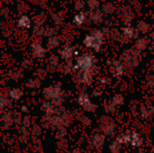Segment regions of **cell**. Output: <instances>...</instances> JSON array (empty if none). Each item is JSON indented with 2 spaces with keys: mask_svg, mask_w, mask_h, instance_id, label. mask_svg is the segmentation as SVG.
<instances>
[{
  "mask_svg": "<svg viewBox=\"0 0 154 153\" xmlns=\"http://www.w3.org/2000/svg\"><path fill=\"white\" fill-rule=\"evenodd\" d=\"M53 30H54L53 28H48V29H45V36H49V37L52 36V35L54 34V32H55Z\"/></svg>",
  "mask_w": 154,
  "mask_h": 153,
  "instance_id": "cell-29",
  "label": "cell"
},
{
  "mask_svg": "<svg viewBox=\"0 0 154 153\" xmlns=\"http://www.w3.org/2000/svg\"><path fill=\"white\" fill-rule=\"evenodd\" d=\"M8 103H9V101L6 98H4V97L1 98V106H2V108H4L5 105H8Z\"/></svg>",
  "mask_w": 154,
  "mask_h": 153,
  "instance_id": "cell-31",
  "label": "cell"
},
{
  "mask_svg": "<svg viewBox=\"0 0 154 153\" xmlns=\"http://www.w3.org/2000/svg\"><path fill=\"white\" fill-rule=\"evenodd\" d=\"M136 50H127L123 55V62L129 68H135L139 63V55Z\"/></svg>",
  "mask_w": 154,
  "mask_h": 153,
  "instance_id": "cell-4",
  "label": "cell"
},
{
  "mask_svg": "<svg viewBox=\"0 0 154 153\" xmlns=\"http://www.w3.org/2000/svg\"><path fill=\"white\" fill-rule=\"evenodd\" d=\"M92 79H93V73L92 70H84V71H80L79 75V81L81 84L84 85H90L92 83Z\"/></svg>",
  "mask_w": 154,
  "mask_h": 153,
  "instance_id": "cell-7",
  "label": "cell"
},
{
  "mask_svg": "<svg viewBox=\"0 0 154 153\" xmlns=\"http://www.w3.org/2000/svg\"><path fill=\"white\" fill-rule=\"evenodd\" d=\"M112 102L116 105V106H121L124 104V97L121 95H116L113 97Z\"/></svg>",
  "mask_w": 154,
  "mask_h": 153,
  "instance_id": "cell-25",
  "label": "cell"
},
{
  "mask_svg": "<svg viewBox=\"0 0 154 153\" xmlns=\"http://www.w3.org/2000/svg\"><path fill=\"white\" fill-rule=\"evenodd\" d=\"M110 67H111V72H112L113 76L116 78L122 77L125 71V65L124 64V62H122L120 60L113 61L111 63Z\"/></svg>",
  "mask_w": 154,
  "mask_h": 153,
  "instance_id": "cell-6",
  "label": "cell"
},
{
  "mask_svg": "<svg viewBox=\"0 0 154 153\" xmlns=\"http://www.w3.org/2000/svg\"><path fill=\"white\" fill-rule=\"evenodd\" d=\"M104 39H105L104 32L100 30H97L92 33H90L89 35H87L83 41V43L86 47L99 51L103 45Z\"/></svg>",
  "mask_w": 154,
  "mask_h": 153,
  "instance_id": "cell-1",
  "label": "cell"
},
{
  "mask_svg": "<svg viewBox=\"0 0 154 153\" xmlns=\"http://www.w3.org/2000/svg\"><path fill=\"white\" fill-rule=\"evenodd\" d=\"M85 6V3L82 1V0H77L76 1V4H75V8L77 10H81L83 9Z\"/></svg>",
  "mask_w": 154,
  "mask_h": 153,
  "instance_id": "cell-28",
  "label": "cell"
},
{
  "mask_svg": "<svg viewBox=\"0 0 154 153\" xmlns=\"http://www.w3.org/2000/svg\"><path fill=\"white\" fill-rule=\"evenodd\" d=\"M17 25L20 28L23 29H28L31 26V20L29 19L28 16L26 15H22L19 17L18 21H17Z\"/></svg>",
  "mask_w": 154,
  "mask_h": 153,
  "instance_id": "cell-12",
  "label": "cell"
},
{
  "mask_svg": "<svg viewBox=\"0 0 154 153\" xmlns=\"http://www.w3.org/2000/svg\"><path fill=\"white\" fill-rule=\"evenodd\" d=\"M30 64H31V62H30L28 60H24L22 62V66H23V68H28V67L30 66Z\"/></svg>",
  "mask_w": 154,
  "mask_h": 153,
  "instance_id": "cell-32",
  "label": "cell"
},
{
  "mask_svg": "<svg viewBox=\"0 0 154 153\" xmlns=\"http://www.w3.org/2000/svg\"><path fill=\"white\" fill-rule=\"evenodd\" d=\"M44 21V17L42 14H38L35 16L34 18V23H35V25H42V23Z\"/></svg>",
  "mask_w": 154,
  "mask_h": 153,
  "instance_id": "cell-26",
  "label": "cell"
},
{
  "mask_svg": "<svg viewBox=\"0 0 154 153\" xmlns=\"http://www.w3.org/2000/svg\"><path fill=\"white\" fill-rule=\"evenodd\" d=\"M9 96L12 99L14 100H18L22 96H23V91L19 88H14V89H12L10 92H9Z\"/></svg>",
  "mask_w": 154,
  "mask_h": 153,
  "instance_id": "cell-18",
  "label": "cell"
},
{
  "mask_svg": "<svg viewBox=\"0 0 154 153\" xmlns=\"http://www.w3.org/2000/svg\"><path fill=\"white\" fill-rule=\"evenodd\" d=\"M32 53L36 58H43L46 55V50L42 47V45L39 42L32 43Z\"/></svg>",
  "mask_w": 154,
  "mask_h": 153,
  "instance_id": "cell-10",
  "label": "cell"
},
{
  "mask_svg": "<svg viewBox=\"0 0 154 153\" xmlns=\"http://www.w3.org/2000/svg\"><path fill=\"white\" fill-rule=\"evenodd\" d=\"M60 43V39L58 37V36H51L49 37V40H48V47L51 48V49H54L56 47H58Z\"/></svg>",
  "mask_w": 154,
  "mask_h": 153,
  "instance_id": "cell-16",
  "label": "cell"
},
{
  "mask_svg": "<svg viewBox=\"0 0 154 153\" xmlns=\"http://www.w3.org/2000/svg\"><path fill=\"white\" fill-rule=\"evenodd\" d=\"M33 32L38 36H45V29L42 25H35Z\"/></svg>",
  "mask_w": 154,
  "mask_h": 153,
  "instance_id": "cell-22",
  "label": "cell"
},
{
  "mask_svg": "<svg viewBox=\"0 0 154 153\" xmlns=\"http://www.w3.org/2000/svg\"><path fill=\"white\" fill-rule=\"evenodd\" d=\"M39 74H38V76L40 77V78H44L45 77H46V75H47V73H46V71L44 70V69H39Z\"/></svg>",
  "mask_w": 154,
  "mask_h": 153,
  "instance_id": "cell-30",
  "label": "cell"
},
{
  "mask_svg": "<svg viewBox=\"0 0 154 153\" xmlns=\"http://www.w3.org/2000/svg\"><path fill=\"white\" fill-rule=\"evenodd\" d=\"M75 50L74 48L70 47V46H65L63 47V49L60 50V56L63 60H68L69 59H71L73 57V55L75 54Z\"/></svg>",
  "mask_w": 154,
  "mask_h": 153,
  "instance_id": "cell-11",
  "label": "cell"
},
{
  "mask_svg": "<svg viewBox=\"0 0 154 153\" xmlns=\"http://www.w3.org/2000/svg\"><path fill=\"white\" fill-rule=\"evenodd\" d=\"M10 76L14 78V79H18L19 78H21V73L17 70V69H13L12 71H10Z\"/></svg>",
  "mask_w": 154,
  "mask_h": 153,
  "instance_id": "cell-27",
  "label": "cell"
},
{
  "mask_svg": "<svg viewBox=\"0 0 154 153\" xmlns=\"http://www.w3.org/2000/svg\"><path fill=\"white\" fill-rule=\"evenodd\" d=\"M148 46V41L145 38H140L135 42V49L138 50V51L144 50Z\"/></svg>",
  "mask_w": 154,
  "mask_h": 153,
  "instance_id": "cell-15",
  "label": "cell"
},
{
  "mask_svg": "<svg viewBox=\"0 0 154 153\" xmlns=\"http://www.w3.org/2000/svg\"><path fill=\"white\" fill-rule=\"evenodd\" d=\"M137 29H138V31L141 32L142 33H146V32L149 31V29H150V25H149L147 23H145V22H143V21H141V22L138 23Z\"/></svg>",
  "mask_w": 154,
  "mask_h": 153,
  "instance_id": "cell-19",
  "label": "cell"
},
{
  "mask_svg": "<svg viewBox=\"0 0 154 153\" xmlns=\"http://www.w3.org/2000/svg\"><path fill=\"white\" fill-rule=\"evenodd\" d=\"M115 5L112 3H106L103 6V12L105 14H112L115 11Z\"/></svg>",
  "mask_w": 154,
  "mask_h": 153,
  "instance_id": "cell-20",
  "label": "cell"
},
{
  "mask_svg": "<svg viewBox=\"0 0 154 153\" xmlns=\"http://www.w3.org/2000/svg\"><path fill=\"white\" fill-rule=\"evenodd\" d=\"M95 65H96L95 58L89 54H84L77 60V62L75 64V69H79L80 71L92 70Z\"/></svg>",
  "mask_w": 154,
  "mask_h": 153,
  "instance_id": "cell-3",
  "label": "cell"
},
{
  "mask_svg": "<svg viewBox=\"0 0 154 153\" xmlns=\"http://www.w3.org/2000/svg\"><path fill=\"white\" fill-rule=\"evenodd\" d=\"M89 20L94 23H101L104 20V14L103 12L99 11L98 9L97 10H91L89 13Z\"/></svg>",
  "mask_w": 154,
  "mask_h": 153,
  "instance_id": "cell-9",
  "label": "cell"
},
{
  "mask_svg": "<svg viewBox=\"0 0 154 153\" xmlns=\"http://www.w3.org/2000/svg\"><path fill=\"white\" fill-rule=\"evenodd\" d=\"M100 82L103 83V84H106V83L109 82V79H107V78H102V79H100Z\"/></svg>",
  "mask_w": 154,
  "mask_h": 153,
  "instance_id": "cell-33",
  "label": "cell"
},
{
  "mask_svg": "<svg viewBox=\"0 0 154 153\" xmlns=\"http://www.w3.org/2000/svg\"><path fill=\"white\" fill-rule=\"evenodd\" d=\"M44 97L48 100H51L55 106H60L64 99V93L59 86H51L45 87L42 92Z\"/></svg>",
  "mask_w": 154,
  "mask_h": 153,
  "instance_id": "cell-2",
  "label": "cell"
},
{
  "mask_svg": "<svg viewBox=\"0 0 154 153\" xmlns=\"http://www.w3.org/2000/svg\"><path fill=\"white\" fill-rule=\"evenodd\" d=\"M87 17V14L84 12H79V14H77L74 18H73V23L77 25V26H80L83 24V23L85 22Z\"/></svg>",
  "mask_w": 154,
  "mask_h": 153,
  "instance_id": "cell-14",
  "label": "cell"
},
{
  "mask_svg": "<svg viewBox=\"0 0 154 153\" xmlns=\"http://www.w3.org/2000/svg\"><path fill=\"white\" fill-rule=\"evenodd\" d=\"M26 86H27L29 88H32V89L38 88V87L41 86V80H40L39 78H32V79H30V80L26 83Z\"/></svg>",
  "mask_w": 154,
  "mask_h": 153,
  "instance_id": "cell-17",
  "label": "cell"
},
{
  "mask_svg": "<svg viewBox=\"0 0 154 153\" xmlns=\"http://www.w3.org/2000/svg\"><path fill=\"white\" fill-rule=\"evenodd\" d=\"M87 5L90 10H97L99 7V2L97 0H88Z\"/></svg>",
  "mask_w": 154,
  "mask_h": 153,
  "instance_id": "cell-21",
  "label": "cell"
},
{
  "mask_svg": "<svg viewBox=\"0 0 154 153\" xmlns=\"http://www.w3.org/2000/svg\"><path fill=\"white\" fill-rule=\"evenodd\" d=\"M138 29H134L131 26L127 25L122 28V34L125 40H131L134 38H137L138 36Z\"/></svg>",
  "mask_w": 154,
  "mask_h": 153,
  "instance_id": "cell-8",
  "label": "cell"
},
{
  "mask_svg": "<svg viewBox=\"0 0 154 153\" xmlns=\"http://www.w3.org/2000/svg\"><path fill=\"white\" fill-rule=\"evenodd\" d=\"M59 65V60L58 57L55 55H52L51 57H50L49 59V66H51V68H56Z\"/></svg>",
  "mask_w": 154,
  "mask_h": 153,
  "instance_id": "cell-24",
  "label": "cell"
},
{
  "mask_svg": "<svg viewBox=\"0 0 154 153\" xmlns=\"http://www.w3.org/2000/svg\"><path fill=\"white\" fill-rule=\"evenodd\" d=\"M78 102L86 111L92 112V111H95V109H96V106L91 103V101L88 98V96L86 93L79 94V96L78 97Z\"/></svg>",
  "mask_w": 154,
  "mask_h": 153,
  "instance_id": "cell-5",
  "label": "cell"
},
{
  "mask_svg": "<svg viewBox=\"0 0 154 153\" xmlns=\"http://www.w3.org/2000/svg\"><path fill=\"white\" fill-rule=\"evenodd\" d=\"M124 140L128 142L129 143L131 142L134 145H139L141 144V140L140 137L136 133H129L124 136Z\"/></svg>",
  "mask_w": 154,
  "mask_h": 153,
  "instance_id": "cell-13",
  "label": "cell"
},
{
  "mask_svg": "<svg viewBox=\"0 0 154 153\" xmlns=\"http://www.w3.org/2000/svg\"><path fill=\"white\" fill-rule=\"evenodd\" d=\"M153 25H154V23H153Z\"/></svg>",
  "mask_w": 154,
  "mask_h": 153,
  "instance_id": "cell-34",
  "label": "cell"
},
{
  "mask_svg": "<svg viewBox=\"0 0 154 153\" xmlns=\"http://www.w3.org/2000/svg\"><path fill=\"white\" fill-rule=\"evenodd\" d=\"M52 20L56 24H60L63 22V16L60 13H54L52 14Z\"/></svg>",
  "mask_w": 154,
  "mask_h": 153,
  "instance_id": "cell-23",
  "label": "cell"
}]
</instances>
